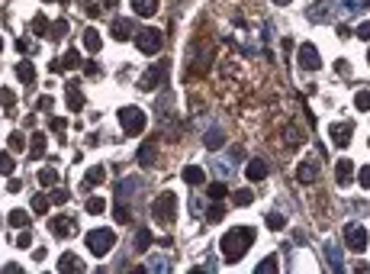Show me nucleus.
I'll list each match as a JSON object with an SVG mask.
<instances>
[{
  "label": "nucleus",
  "mask_w": 370,
  "mask_h": 274,
  "mask_svg": "<svg viewBox=\"0 0 370 274\" xmlns=\"http://www.w3.org/2000/svg\"><path fill=\"white\" fill-rule=\"evenodd\" d=\"M251 242H255V226H235V229H229V232L222 235V258L229 261H239V258H245V251L251 249Z\"/></svg>",
  "instance_id": "obj_1"
},
{
  "label": "nucleus",
  "mask_w": 370,
  "mask_h": 274,
  "mask_svg": "<svg viewBox=\"0 0 370 274\" xmlns=\"http://www.w3.org/2000/svg\"><path fill=\"white\" fill-rule=\"evenodd\" d=\"M87 249L93 251V255H97V258H103V255H109V251H113V245H116V232L113 229H90V232H87Z\"/></svg>",
  "instance_id": "obj_2"
},
{
  "label": "nucleus",
  "mask_w": 370,
  "mask_h": 274,
  "mask_svg": "<svg viewBox=\"0 0 370 274\" xmlns=\"http://www.w3.org/2000/svg\"><path fill=\"white\" fill-rule=\"evenodd\" d=\"M152 216L161 223V226H168V223H174V216H177V197L171 194V190H164L158 200L152 204Z\"/></svg>",
  "instance_id": "obj_3"
},
{
  "label": "nucleus",
  "mask_w": 370,
  "mask_h": 274,
  "mask_svg": "<svg viewBox=\"0 0 370 274\" xmlns=\"http://www.w3.org/2000/svg\"><path fill=\"white\" fill-rule=\"evenodd\" d=\"M116 116H119V123H123V133L126 136H142V133H145V126H148L145 123V113H142L139 107H123Z\"/></svg>",
  "instance_id": "obj_4"
},
{
  "label": "nucleus",
  "mask_w": 370,
  "mask_h": 274,
  "mask_svg": "<svg viewBox=\"0 0 370 274\" xmlns=\"http://www.w3.org/2000/svg\"><path fill=\"white\" fill-rule=\"evenodd\" d=\"M161 29H154V26H148V29H142V32H135V46H139V52H145V55H158L161 52Z\"/></svg>",
  "instance_id": "obj_5"
},
{
  "label": "nucleus",
  "mask_w": 370,
  "mask_h": 274,
  "mask_svg": "<svg viewBox=\"0 0 370 274\" xmlns=\"http://www.w3.org/2000/svg\"><path fill=\"white\" fill-rule=\"evenodd\" d=\"M345 242H348V249H351V251H367V242H370L367 226H361V223L345 226Z\"/></svg>",
  "instance_id": "obj_6"
},
{
  "label": "nucleus",
  "mask_w": 370,
  "mask_h": 274,
  "mask_svg": "<svg viewBox=\"0 0 370 274\" xmlns=\"http://www.w3.org/2000/svg\"><path fill=\"white\" fill-rule=\"evenodd\" d=\"M65 103H68L71 113L84 110V94H81V81H77V78H71V81H68V91H65Z\"/></svg>",
  "instance_id": "obj_7"
},
{
  "label": "nucleus",
  "mask_w": 370,
  "mask_h": 274,
  "mask_svg": "<svg viewBox=\"0 0 370 274\" xmlns=\"http://www.w3.org/2000/svg\"><path fill=\"white\" fill-rule=\"evenodd\" d=\"M319 65H322V58H319V48L309 46V42H303V46H300V68H303V71H316Z\"/></svg>",
  "instance_id": "obj_8"
},
{
  "label": "nucleus",
  "mask_w": 370,
  "mask_h": 274,
  "mask_svg": "<svg viewBox=\"0 0 370 274\" xmlns=\"http://www.w3.org/2000/svg\"><path fill=\"white\" fill-rule=\"evenodd\" d=\"M296 181H300V184H312V181H319V161H316V158L300 161V168H296Z\"/></svg>",
  "instance_id": "obj_9"
},
{
  "label": "nucleus",
  "mask_w": 370,
  "mask_h": 274,
  "mask_svg": "<svg viewBox=\"0 0 370 274\" xmlns=\"http://www.w3.org/2000/svg\"><path fill=\"white\" fill-rule=\"evenodd\" d=\"M132 26H135V23H132L129 16H116V20H113V26H109V32H113V39H116V42H129Z\"/></svg>",
  "instance_id": "obj_10"
},
{
  "label": "nucleus",
  "mask_w": 370,
  "mask_h": 274,
  "mask_svg": "<svg viewBox=\"0 0 370 274\" xmlns=\"http://www.w3.org/2000/svg\"><path fill=\"white\" fill-rule=\"evenodd\" d=\"M328 133H332V142H335V145H341V149H345L348 142H351V133H354V123H351V119H345V123H335L332 129H328Z\"/></svg>",
  "instance_id": "obj_11"
},
{
  "label": "nucleus",
  "mask_w": 370,
  "mask_h": 274,
  "mask_svg": "<svg viewBox=\"0 0 370 274\" xmlns=\"http://www.w3.org/2000/svg\"><path fill=\"white\" fill-rule=\"evenodd\" d=\"M48 229H52V235H58V239H68V235L74 232V219L71 216H55L52 223H48Z\"/></svg>",
  "instance_id": "obj_12"
},
{
  "label": "nucleus",
  "mask_w": 370,
  "mask_h": 274,
  "mask_svg": "<svg viewBox=\"0 0 370 274\" xmlns=\"http://www.w3.org/2000/svg\"><path fill=\"white\" fill-rule=\"evenodd\" d=\"M103 181H107V171H103L100 164H97V168H90V171H87L84 178H81V190L87 194V190H93L97 184H103Z\"/></svg>",
  "instance_id": "obj_13"
},
{
  "label": "nucleus",
  "mask_w": 370,
  "mask_h": 274,
  "mask_svg": "<svg viewBox=\"0 0 370 274\" xmlns=\"http://www.w3.org/2000/svg\"><path fill=\"white\" fill-rule=\"evenodd\" d=\"M351 178H354V164L348 161V158H338V164H335V181H338L341 187H348Z\"/></svg>",
  "instance_id": "obj_14"
},
{
  "label": "nucleus",
  "mask_w": 370,
  "mask_h": 274,
  "mask_svg": "<svg viewBox=\"0 0 370 274\" xmlns=\"http://www.w3.org/2000/svg\"><path fill=\"white\" fill-rule=\"evenodd\" d=\"M245 174L251 181H264L267 178V161H261V158H251V161H248V168H245Z\"/></svg>",
  "instance_id": "obj_15"
},
{
  "label": "nucleus",
  "mask_w": 370,
  "mask_h": 274,
  "mask_svg": "<svg viewBox=\"0 0 370 274\" xmlns=\"http://www.w3.org/2000/svg\"><path fill=\"white\" fill-rule=\"evenodd\" d=\"M58 271H84V261L77 258V255H71V251H65L62 258H58Z\"/></svg>",
  "instance_id": "obj_16"
},
{
  "label": "nucleus",
  "mask_w": 370,
  "mask_h": 274,
  "mask_svg": "<svg viewBox=\"0 0 370 274\" xmlns=\"http://www.w3.org/2000/svg\"><path fill=\"white\" fill-rule=\"evenodd\" d=\"M158 0H132V13L135 16H154Z\"/></svg>",
  "instance_id": "obj_17"
},
{
  "label": "nucleus",
  "mask_w": 370,
  "mask_h": 274,
  "mask_svg": "<svg viewBox=\"0 0 370 274\" xmlns=\"http://www.w3.org/2000/svg\"><path fill=\"white\" fill-rule=\"evenodd\" d=\"M180 178H184L187 184H193V187H196V184H203V181H206V174H203L200 164H190V168H184V174H180Z\"/></svg>",
  "instance_id": "obj_18"
},
{
  "label": "nucleus",
  "mask_w": 370,
  "mask_h": 274,
  "mask_svg": "<svg viewBox=\"0 0 370 274\" xmlns=\"http://www.w3.org/2000/svg\"><path fill=\"white\" fill-rule=\"evenodd\" d=\"M16 78L32 87V84H36V68H32L29 62H20V65H16Z\"/></svg>",
  "instance_id": "obj_19"
},
{
  "label": "nucleus",
  "mask_w": 370,
  "mask_h": 274,
  "mask_svg": "<svg viewBox=\"0 0 370 274\" xmlns=\"http://www.w3.org/2000/svg\"><path fill=\"white\" fill-rule=\"evenodd\" d=\"M158 81H164V68H161V65H154V68L148 71L145 78H142V91H152Z\"/></svg>",
  "instance_id": "obj_20"
},
{
  "label": "nucleus",
  "mask_w": 370,
  "mask_h": 274,
  "mask_svg": "<svg viewBox=\"0 0 370 274\" xmlns=\"http://www.w3.org/2000/svg\"><path fill=\"white\" fill-rule=\"evenodd\" d=\"M132 245H135V251H148V249H152V232L142 226L139 232H135V239H132Z\"/></svg>",
  "instance_id": "obj_21"
},
{
  "label": "nucleus",
  "mask_w": 370,
  "mask_h": 274,
  "mask_svg": "<svg viewBox=\"0 0 370 274\" xmlns=\"http://www.w3.org/2000/svg\"><path fill=\"white\" fill-rule=\"evenodd\" d=\"M29 155L32 158H42V155H45V136H42V133H36L29 139Z\"/></svg>",
  "instance_id": "obj_22"
},
{
  "label": "nucleus",
  "mask_w": 370,
  "mask_h": 274,
  "mask_svg": "<svg viewBox=\"0 0 370 274\" xmlns=\"http://www.w3.org/2000/svg\"><path fill=\"white\" fill-rule=\"evenodd\" d=\"M84 210L90 213V216H100V213L107 210V200H103V197H87V204H84Z\"/></svg>",
  "instance_id": "obj_23"
},
{
  "label": "nucleus",
  "mask_w": 370,
  "mask_h": 274,
  "mask_svg": "<svg viewBox=\"0 0 370 274\" xmlns=\"http://www.w3.org/2000/svg\"><path fill=\"white\" fill-rule=\"evenodd\" d=\"M81 42H84V48H87V52H100V32H97V29H87Z\"/></svg>",
  "instance_id": "obj_24"
},
{
  "label": "nucleus",
  "mask_w": 370,
  "mask_h": 274,
  "mask_svg": "<svg viewBox=\"0 0 370 274\" xmlns=\"http://www.w3.org/2000/svg\"><path fill=\"white\" fill-rule=\"evenodd\" d=\"M7 223H10V226H16V229H26V226H29V213H26V210H13L7 216Z\"/></svg>",
  "instance_id": "obj_25"
},
{
  "label": "nucleus",
  "mask_w": 370,
  "mask_h": 274,
  "mask_svg": "<svg viewBox=\"0 0 370 274\" xmlns=\"http://www.w3.org/2000/svg\"><path fill=\"white\" fill-rule=\"evenodd\" d=\"M154 149H158V142H145V145L139 149V164H152Z\"/></svg>",
  "instance_id": "obj_26"
},
{
  "label": "nucleus",
  "mask_w": 370,
  "mask_h": 274,
  "mask_svg": "<svg viewBox=\"0 0 370 274\" xmlns=\"http://www.w3.org/2000/svg\"><path fill=\"white\" fill-rule=\"evenodd\" d=\"M39 184H42V187H55V184H58V171H55V168L39 171Z\"/></svg>",
  "instance_id": "obj_27"
},
{
  "label": "nucleus",
  "mask_w": 370,
  "mask_h": 274,
  "mask_svg": "<svg viewBox=\"0 0 370 274\" xmlns=\"http://www.w3.org/2000/svg\"><path fill=\"white\" fill-rule=\"evenodd\" d=\"M16 171V161H13V155H7V152H0V174L7 178V174H13Z\"/></svg>",
  "instance_id": "obj_28"
},
{
  "label": "nucleus",
  "mask_w": 370,
  "mask_h": 274,
  "mask_svg": "<svg viewBox=\"0 0 370 274\" xmlns=\"http://www.w3.org/2000/svg\"><path fill=\"white\" fill-rule=\"evenodd\" d=\"M232 200H235V204L239 206H251V200H255V194H251V190H235V194H232Z\"/></svg>",
  "instance_id": "obj_29"
},
{
  "label": "nucleus",
  "mask_w": 370,
  "mask_h": 274,
  "mask_svg": "<svg viewBox=\"0 0 370 274\" xmlns=\"http://www.w3.org/2000/svg\"><path fill=\"white\" fill-rule=\"evenodd\" d=\"M48 204H52V200H48L45 194H36L32 197V213H48Z\"/></svg>",
  "instance_id": "obj_30"
},
{
  "label": "nucleus",
  "mask_w": 370,
  "mask_h": 274,
  "mask_svg": "<svg viewBox=\"0 0 370 274\" xmlns=\"http://www.w3.org/2000/svg\"><path fill=\"white\" fill-rule=\"evenodd\" d=\"M225 216V206L219 204V200H213V206H209V213H206V219L209 223H219V219Z\"/></svg>",
  "instance_id": "obj_31"
},
{
  "label": "nucleus",
  "mask_w": 370,
  "mask_h": 274,
  "mask_svg": "<svg viewBox=\"0 0 370 274\" xmlns=\"http://www.w3.org/2000/svg\"><path fill=\"white\" fill-rule=\"evenodd\" d=\"M32 32H36V36H45V32H48V20L42 13L32 16Z\"/></svg>",
  "instance_id": "obj_32"
},
{
  "label": "nucleus",
  "mask_w": 370,
  "mask_h": 274,
  "mask_svg": "<svg viewBox=\"0 0 370 274\" xmlns=\"http://www.w3.org/2000/svg\"><path fill=\"white\" fill-rule=\"evenodd\" d=\"M48 36H52V39H62V36H68V20H58V23H52Z\"/></svg>",
  "instance_id": "obj_33"
},
{
  "label": "nucleus",
  "mask_w": 370,
  "mask_h": 274,
  "mask_svg": "<svg viewBox=\"0 0 370 274\" xmlns=\"http://www.w3.org/2000/svg\"><path fill=\"white\" fill-rule=\"evenodd\" d=\"M354 107L361 110V113H367V110H370V91H357V97H354Z\"/></svg>",
  "instance_id": "obj_34"
},
{
  "label": "nucleus",
  "mask_w": 370,
  "mask_h": 274,
  "mask_svg": "<svg viewBox=\"0 0 370 274\" xmlns=\"http://www.w3.org/2000/svg\"><path fill=\"white\" fill-rule=\"evenodd\" d=\"M0 103H3V110H10L16 103V94L10 91V87H0Z\"/></svg>",
  "instance_id": "obj_35"
},
{
  "label": "nucleus",
  "mask_w": 370,
  "mask_h": 274,
  "mask_svg": "<svg viewBox=\"0 0 370 274\" xmlns=\"http://www.w3.org/2000/svg\"><path fill=\"white\" fill-rule=\"evenodd\" d=\"M10 149H13V152H23L26 149V136L23 133H10Z\"/></svg>",
  "instance_id": "obj_36"
},
{
  "label": "nucleus",
  "mask_w": 370,
  "mask_h": 274,
  "mask_svg": "<svg viewBox=\"0 0 370 274\" xmlns=\"http://www.w3.org/2000/svg\"><path fill=\"white\" fill-rule=\"evenodd\" d=\"M48 129H52V133H58V136H62L65 129H68V119H62V116H52V119H48Z\"/></svg>",
  "instance_id": "obj_37"
},
{
  "label": "nucleus",
  "mask_w": 370,
  "mask_h": 274,
  "mask_svg": "<svg viewBox=\"0 0 370 274\" xmlns=\"http://www.w3.org/2000/svg\"><path fill=\"white\" fill-rule=\"evenodd\" d=\"M48 200H52V204H58V206L68 204V190H65V187H55L52 194H48Z\"/></svg>",
  "instance_id": "obj_38"
},
{
  "label": "nucleus",
  "mask_w": 370,
  "mask_h": 274,
  "mask_svg": "<svg viewBox=\"0 0 370 274\" xmlns=\"http://www.w3.org/2000/svg\"><path fill=\"white\" fill-rule=\"evenodd\" d=\"M222 197H225V184H219V181L209 184V200H222Z\"/></svg>",
  "instance_id": "obj_39"
},
{
  "label": "nucleus",
  "mask_w": 370,
  "mask_h": 274,
  "mask_svg": "<svg viewBox=\"0 0 370 274\" xmlns=\"http://www.w3.org/2000/svg\"><path fill=\"white\" fill-rule=\"evenodd\" d=\"M267 226L274 229V232H277V229H283V216H280V213H267Z\"/></svg>",
  "instance_id": "obj_40"
},
{
  "label": "nucleus",
  "mask_w": 370,
  "mask_h": 274,
  "mask_svg": "<svg viewBox=\"0 0 370 274\" xmlns=\"http://www.w3.org/2000/svg\"><path fill=\"white\" fill-rule=\"evenodd\" d=\"M264 271H277V258H264L258 265V274H264Z\"/></svg>",
  "instance_id": "obj_41"
},
{
  "label": "nucleus",
  "mask_w": 370,
  "mask_h": 274,
  "mask_svg": "<svg viewBox=\"0 0 370 274\" xmlns=\"http://www.w3.org/2000/svg\"><path fill=\"white\" fill-rule=\"evenodd\" d=\"M357 181H361V187H367V190H370V164L357 171Z\"/></svg>",
  "instance_id": "obj_42"
},
{
  "label": "nucleus",
  "mask_w": 370,
  "mask_h": 274,
  "mask_svg": "<svg viewBox=\"0 0 370 274\" xmlns=\"http://www.w3.org/2000/svg\"><path fill=\"white\" fill-rule=\"evenodd\" d=\"M335 71H338L341 78H351V65H348V62H341V58L335 62Z\"/></svg>",
  "instance_id": "obj_43"
},
{
  "label": "nucleus",
  "mask_w": 370,
  "mask_h": 274,
  "mask_svg": "<svg viewBox=\"0 0 370 274\" xmlns=\"http://www.w3.org/2000/svg\"><path fill=\"white\" fill-rule=\"evenodd\" d=\"M219 142H222V133H206V145L209 149H219Z\"/></svg>",
  "instance_id": "obj_44"
},
{
  "label": "nucleus",
  "mask_w": 370,
  "mask_h": 274,
  "mask_svg": "<svg viewBox=\"0 0 370 274\" xmlns=\"http://www.w3.org/2000/svg\"><path fill=\"white\" fill-rule=\"evenodd\" d=\"M357 39H361V42H370V23H361V26H357Z\"/></svg>",
  "instance_id": "obj_45"
},
{
  "label": "nucleus",
  "mask_w": 370,
  "mask_h": 274,
  "mask_svg": "<svg viewBox=\"0 0 370 274\" xmlns=\"http://www.w3.org/2000/svg\"><path fill=\"white\" fill-rule=\"evenodd\" d=\"M29 242H32V235H29V232H20V239H16V245H20V249H29Z\"/></svg>",
  "instance_id": "obj_46"
},
{
  "label": "nucleus",
  "mask_w": 370,
  "mask_h": 274,
  "mask_svg": "<svg viewBox=\"0 0 370 274\" xmlns=\"http://www.w3.org/2000/svg\"><path fill=\"white\" fill-rule=\"evenodd\" d=\"M116 219H119V223H129V210H126V206H116Z\"/></svg>",
  "instance_id": "obj_47"
},
{
  "label": "nucleus",
  "mask_w": 370,
  "mask_h": 274,
  "mask_svg": "<svg viewBox=\"0 0 370 274\" xmlns=\"http://www.w3.org/2000/svg\"><path fill=\"white\" fill-rule=\"evenodd\" d=\"M7 187H10V190H13V194H16V190L23 187V181H20V178H10V181H7Z\"/></svg>",
  "instance_id": "obj_48"
},
{
  "label": "nucleus",
  "mask_w": 370,
  "mask_h": 274,
  "mask_svg": "<svg viewBox=\"0 0 370 274\" xmlns=\"http://www.w3.org/2000/svg\"><path fill=\"white\" fill-rule=\"evenodd\" d=\"M103 7H107V10H116V7H119V0H103Z\"/></svg>",
  "instance_id": "obj_49"
},
{
  "label": "nucleus",
  "mask_w": 370,
  "mask_h": 274,
  "mask_svg": "<svg viewBox=\"0 0 370 274\" xmlns=\"http://www.w3.org/2000/svg\"><path fill=\"white\" fill-rule=\"evenodd\" d=\"M274 3H277V7H286V3H290V0H274Z\"/></svg>",
  "instance_id": "obj_50"
},
{
  "label": "nucleus",
  "mask_w": 370,
  "mask_h": 274,
  "mask_svg": "<svg viewBox=\"0 0 370 274\" xmlns=\"http://www.w3.org/2000/svg\"><path fill=\"white\" fill-rule=\"evenodd\" d=\"M0 52H3V39H0Z\"/></svg>",
  "instance_id": "obj_51"
},
{
  "label": "nucleus",
  "mask_w": 370,
  "mask_h": 274,
  "mask_svg": "<svg viewBox=\"0 0 370 274\" xmlns=\"http://www.w3.org/2000/svg\"><path fill=\"white\" fill-rule=\"evenodd\" d=\"M367 62H370V48H367Z\"/></svg>",
  "instance_id": "obj_52"
},
{
  "label": "nucleus",
  "mask_w": 370,
  "mask_h": 274,
  "mask_svg": "<svg viewBox=\"0 0 370 274\" xmlns=\"http://www.w3.org/2000/svg\"><path fill=\"white\" fill-rule=\"evenodd\" d=\"M42 3H52V0H42Z\"/></svg>",
  "instance_id": "obj_53"
}]
</instances>
